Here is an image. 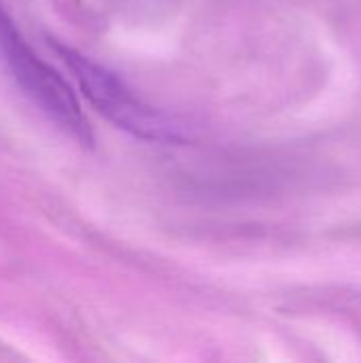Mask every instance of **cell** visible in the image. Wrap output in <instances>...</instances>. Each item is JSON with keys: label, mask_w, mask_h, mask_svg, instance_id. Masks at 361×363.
Returning a JSON list of instances; mask_svg holds the SVG:
<instances>
[{"label": "cell", "mask_w": 361, "mask_h": 363, "mask_svg": "<svg viewBox=\"0 0 361 363\" xmlns=\"http://www.w3.org/2000/svg\"><path fill=\"white\" fill-rule=\"evenodd\" d=\"M60 60L72 72L87 102L119 130L151 143H183L187 132L174 117L140 100L113 70L96 64L72 47L51 40Z\"/></svg>", "instance_id": "6da1fadb"}, {"label": "cell", "mask_w": 361, "mask_h": 363, "mask_svg": "<svg viewBox=\"0 0 361 363\" xmlns=\"http://www.w3.org/2000/svg\"><path fill=\"white\" fill-rule=\"evenodd\" d=\"M0 55L6 64L17 87L47 115L60 130L72 136L83 147L94 145L91 128L83 115V108L72 94L70 85L47 64L43 62L32 47L26 43L21 32L15 28L4 4L0 2Z\"/></svg>", "instance_id": "7a4b0ae2"}]
</instances>
